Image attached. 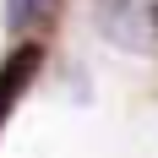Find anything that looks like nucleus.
<instances>
[{
    "label": "nucleus",
    "mask_w": 158,
    "mask_h": 158,
    "mask_svg": "<svg viewBox=\"0 0 158 158\" xmlns=\"http://www.w3.org/2000/svg\"><path fill=\"white\" fill-rule=\"evenodd\" d=\"M98 33L120 49L153 55L158 49V0H93Z\"/></svg>",
    "instance_id": "f257e3e1"
},
{
    "label": "nucleus",
    "mask_w": 158,
    "mask_h": 158,
    "mask_svg": "<svg viewBox=\"0 0 158 158\" xmlns=\"http://www.w3.org/2000/svg\"><path fill=\"white\" fill-rule=\"evenodd\" d=\"M38 60H44V49H38V44H22V49H11V60L0 65V126H6V114H11V104L22 98V87L33 82Z\"/></svg>",
    "instance_id": "f03ea898"
},
{
    "label": "nucleus",
    "mask_w": 158,
    "mask_h": 158,
    "mask_svg": "<svg viewBox=\"0 0 158 158\" xmlns=\"http://www.w3.org/2000/svg\"><path fill=\"white\" fill-rule=\"evenodd\" d=\"M49 11V0H6V22L11 27H27L33 16H44Z\"/></svg>",
    "instance_id": "7ed1b4c3"
}]
</instances>
